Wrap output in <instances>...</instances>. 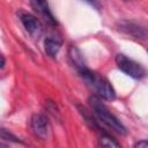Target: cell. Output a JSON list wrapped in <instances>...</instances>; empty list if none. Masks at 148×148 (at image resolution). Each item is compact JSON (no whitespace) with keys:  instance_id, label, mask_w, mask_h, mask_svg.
<instances>
[{"instance_id":"cell-1","label":"cell","mask_w":148,"mask_h":148,"mask_svg":"<svg viewBox=\"0 0 148 148\" xmlns=\"http://www.w3.org/2000/svg\"><path fill=\"white\" fill-rule=\"evenodd\" d=\"M80 74H81L82 79L89 86H91L96 90L97 95L101 98H104V99H113L116 97V91H114L113 87L103 76L97 75L96 73L91 72L89 68L80 72Z\"/></svg>"},{"instance_id":"cell-2","label":"cell","mask_w":148,"mask_h":148,"mask_svg":"<svg viewBox=\"0 0 148 148\" xmlns=\"http://www.w3.org/2000/svg\"><path fill=\"white\" fill-rule=\"evenodd\" d=\"M89 103L95 112V114L98 117V119L104 123L105 125H108L110 128H112L113 131L120 133V134H126V128L125 126L120 123V120H118L109 110L108 108L102 103V101L97 97V96H91L89 97Z\"/></svg>"},{"instance_id":"cell-3","label":"cell","mask_w":148,"mask_h":148,"mask_svg":"<svg viewBox=\"0 0 148 148\" xmlns=\"http://www.w3.org/2000/svg\"><path fill=\"white\" fill-rule=\"evenodd\" d=\"M116 64L121 72H124L125 74H127L131 77L142 79L146 75V69L140 64L127 58L125 54H121V53L117 54L116 56Z\"/></svg>"},{"instance_id":"cell-4","label":"cell","mask_w":148,"mask_h":148,"mask_svg":"<svg viewBox=\"0 0 148 148\" xmlns=\"http://www.w3.org/2000/svg\"><path fill=\"white\" fill-rule=\"evenodd\" d=\"M30 125L34 134L40 139H46L49 134V119L43 113H35L30 119Z\"/></svg>"},{"instance_id":"cell-5","label":"cell","mask_w":148,"mask_h":148,"mask_svg":"<svg viewBox=\"0 0 148 148\" xmlns=\"http://www.w3.org/2000/svg\"><path fill=\"white\" fill-rule=\"evenodd\" d=\"M20 18H21V22H22L23 27L25 28V30L34 38L40 37V35L43 32V27L37 17H35L34 15H31L29 13H22L20 15Z\"/></svg>"},{"instance_id":"cell-6","label":"cell","mask_w":148,"mask_h":148,"mask_svg":"<svg viewBox=\"0 0 148 148\" xmlns=\"http://www.w3.org/2000/svg\"><path fill=\"white\" fill-rule=\"evenodd\" d=\"M61 44H62V39L59 37V36H56V35H51L49 37L45 38L44 40V49H45V52L47 53V56H50L51 58H54L60 47H61Z\"/></svg>"},{"instance_id":"cell-7","label":"cell","mask_w":148,"mask_h":148,"mask_svg":"<svg viewBox=\"0 0 148 148\" xmlns=\"http://www.w3.org/2000/svg\"><path fill=\"white\" fill-rule=\"evenodd\" d=\"M68 56H69V59H71L72 64L77 68L79 73L88 68V67H87V64H86V61H84L83 54L81 53V51H80L79 47L72 45V46L69 47V50H68Z\"/></svg>"},{"instance_id":"cell-8","label":"cell","mask_w":148,"mask_h":148,"mask_svg":"<svg viewBox=\"0 0 148 148\" xmlns=\"http://www.w3.org/2000/svg\"><path fill=\"white\" fill-rule=\"evenodd\" d=\"M31 6H32V8H34L37 13H39V14L45 18V21H47L50 24H53V25L57 24V21H56V18L53 17L52 13L50 12V9H49V3H47L46 1H31Z\"/></svg>"},{"instance_id":"cell-9","label":"cell","mask_w":148,"mask_h":148,"mask_svg":"<svg viewBox=\"0 0 148 148\" xmlns=\"http://www.w3.org/2000/svg\"><path fill=\"white\" fill-rule=\"evenodd\" d=\"M120 29L132 36H134L135 38H142V39H146L147 37V32H146V29L145 28H141L139 25H135L133 23H128V22H125V23H121L120 24Z\"/></svg>"},{"instance_id":"cell-10","label":"cell","mask_w":148,"mask_h":148,"mask_svg":"<svg viewBox=\"0 0 148 148\" xmlns=\"http://www.w3.org/2000/svg\"><path fill=\"white\" fill-rule=\"evenodd\" d=\"M99 143L103 148H121L119 142L108 133H102L99 138Z\"/></svg>"},{"instance_id":"cell-11","label":"cell","mask_w":148,"mask_h":148,"mask_svg":"<svg viewBox=\"0 0 148 148\" xmlns=\"http://www.w3.org/2000/svg\"><path fill=\"white\" fill-rule=\"evenodd\" d=\"M0 138L8 140V141H12V142H22L18 136H16L14 133H12L10 131H8L6 128H0Z\"/></svg>"},{"instance_id":"cell-12","label":"cell","mask_w":148,"mask_h":148,"mask_svg":"<svg viewBox=\"0 0 148 148\" xmlns=\"http://www.w3.org/2000/svg\"><path fill=\"white\" fill-rule=\"evenodd\" d=\"M134 148H148V143L146 140H140V141L135 142Z\"/></svg>"},{"instance_id":"cell-13","label":"cell","mask_w":148,"mask_h":148,"mask_svg":"<svg viewBox=\"0 0 148 148\" xmlns=\"http://www.w3.org/2000/svg\"><path fill=\"white\" fill-rule=\"evenodd\" d=\"M5 64H6V59H5V57L0 53V68H3Z\"/></svg>"},{"instance_id":"cell-14","label":"cell","mask_w":148,"mask_h":148,"mask_svg":"<svg viewBox=\"0 0 148 148\" xmlns=\"http://www.w3.org/2000/svg\"><path fill=\"white\" fill-rule=\"evenodd\" d=\"M0 148H9V147H8L7 145H5V143H1V142H0Z\"/></svg>"}]
</instances>
